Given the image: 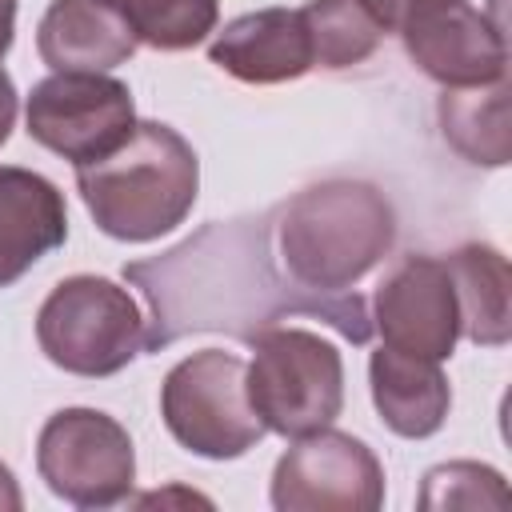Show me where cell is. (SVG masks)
I'll use <instances>...</instances> for the list:
<instances>
[{
	"mask_svg": "<svg viewBox=\"0 0 512 512\" xmlns=\"http://www.w3.org/2000/svg\"><path fill=\"white\" fill-rule=\"evenodd\" d=\"M508 76L476 88H444L436 116L444 140L468 160L484 168H504L512 156L508 132Z\"/></svg>",
	"mask_w": 512,
	"mask_h": 512,
	"instance_id": "17",
	"label": "cell"
},
{
	"mask_svg": "<svg viewBox=\"0 0 512 512\" xmlns=\"http://www.w3.org/2000/svg\"><path fill=\"white\" fill-rule=\"evenodd\" d=\"M36 468L52 496L76 508H108L132 492L136 452L120 420L100 408H60L36 440Z\"/></svg>",
	"mask_w": 512,
	"mask_h": 512,
	"instance_id": "7",
	"label": "cell"
},
{
	"mask_svg": "<svg viewBox=\"0 0 512 512\" xmlns=\"http://www.w3.org/2000/svg\"><path fill=\"white\" fill-rule=\"evenodd\" d=\"M300 12L312 40V64L332 72L364 64L384 36V28L372 20V12L360 0H312Z\"/></svg>",
	"mask_w": 512,
	"mask_h": 512,
	"instance_id": "18",
	"label": "cell"
},
{
	"mask_svg": "<svg viewBox=\"0 0 512 512\" xmlns=\"http://www.w3.org/2000/svg\"><path fill=\"white\" fill-rule=\"evenodd\" d=\"M456 308H460V336L484 348H500L512 336V272L500 248L492 244H464L444 256Z\"/></svg>",
	"mask_w": 512,
	"mask_h": 512,
	"instance_id": "16",
	"label": "cell"
},
{
	"mask_svg": "<svg viewBox=\"0 0 512 512\" xmlns=\"http://www.w3.org/2000/svg\"><path fill=\"white\" fill-rule=\"evenodd\" d=\"M392 240L396 212L364 180H324L276 208V256L304 292L352 288L388 256Z\"/></svg>",
	"mask_w": 512,
	"mask_h": 512,
	"instance_id": "2",
	"label": "cell"
},
{
	"mask_svg": "<svg viewBox=\"0 0 512 512\" xmlns=\"http://www.w3.org/2000/svg\"><path fill=\"white\" fill-rule=\"evenodd\" d=\"M360 4L372 12V20H376L380 28L400 32L404 24H412L416 16H424L428 8H436V4H444V0H360Z\"/></svg>",
	"mask_w": 512,
	"mask_h": 512,
	"instance_id": "21",
	"label": "cell"
},
{
	"mask_svg": "<svg viewBox=\"0 0 512 512\" xmlns=\"http://www.w3.org/2000/svg\"><path fill=\"white\" fill-rule=\"evenodd\" d=\"M24 120L36 144L80 168L128 140L136 128V104L128 84L108 72H52L32 84Z\"/></svg>",
	"mask_w": 512,
	"mask_h": 512,
	"instance_id": "8",
	"label": "cell"
},
{
	"mask_svg": "<svg viewBox=\"0 0 512 512\" xmlns=\"http://www.w3.org/2000/svg\"><path fill=\"white\" fill-rule=\"evenodd\" d=\"M412 64L444 88H476L508 76L504 32L468 0H444L400 28Z\"/></svg>",
	"mask_w": 512,
	"mask_h": 512,
	"instance_id": "11",
	"label": "cell"
},
{
	"mask_svg": "<svg viewBox=\"0 0 512 512\" xmlns=\"http://www.w3.org/2000/svg\"><path fill=\"white\" fill-rule=\"evenodd\" d=\"M208 60L244 84H284L316 68L300 8H260L228 20L208 44Z\"/></svg>",
	"mask_w": 512,
	"mask_h": 512,
	"instance_id": "12",
	"label": "cell"
},
{
	"mask_svg": "<svg viewBox=\"0 0 512 512\" xmlns=\"http://www.w3.org/2000/svg\"><path fill=\"white\" fill-rule=\"evenodd\" d=\"M160 416L172 440L204 460H236L268 432L248 404L244 360L220 348L192 352L164 376Z\"/></svg>",
	"mask_w": 512,
	"mask_h": 512,
	"instance_id": "6",
	"label": "cell"
},
{
	"mask_svg": "<svg viewBox=\"0 0 512 512\" xmlns=\"http://www.w3.org/2000/svg\"><path fill=\"white\" fill-rule=\"evenodd\" d=\"M76 188L104 236L144 244L184 224L200 192V160L176 128L136 120L116 152L76 168Z\"/></svg>",
	"mask_w": 512,
	"mask_h": 512,
	"instance_id": "3",
	"label": "cell"
},
{
	"mask_svg": "<svg viewBox=\"0 0 512 512\" xmlns=\"http://www.w3.org/2000/svg\"><path fill=\"white\" fill-rule=\"evenodd\" d=\"M384 468L376 452L336 428L296 436L272 468V508L280 512H376Z\"/></svg>",
	"mask_w": 512,
	"mask_h": 512,
	"instance_id": "9",
	"label": "cell"
},
{
	"mask_svg": "<svg viewBox=\"0 0 512 512\" xmlns=\"http://www.w3.org/2000/svg\"><path fill=\"white\" fill-rule=\"evenodd\" d=\"M368 384H372V404L380 420L408 440H424L440 432L452 392L436 360L404 356L396 348H380L368 360Z\"/></svg>",
	"mask_w": 512,
	"mask_h": 512,
	"instance_id": "15",
	"label": "cell"
},
{
	"mask_svg": "<svg viewBox=\"0 0 512 512\" xmlns=\"http://www.w3.org/2000/svg\"><path fill=\"white\" fill-rule=\"evenodd\" d=\"M420 508H508V484L488 464L452 460L424 476Z\"/></svg>",
	"mask_w": 512,
	"mask_h": 512,
	"instance_id": "20",
	"label": "cell"
},
{
	"mask_svg": "<svg viewBox=\"0 0 512 512\" xmlns=\"http://www.w3.org/2000/svg\"><path fill=\"white\" fill-rule=\"evenodd\" d=\"M152 304L148 348H164L188 332H232L252 340L280 316L308 312L328 320L352 344L372 336L360 296H324L296 284H280L268 260V228L260 220H216L156 260L124 268Z\"/></svg>",
	"mask_w": 512,
	"mask_h": 512,
	"instance_id": "1",
	"label": "cell"
},
{
	"mask_svg": "<svg viewBox=\"0 0 512 512\" xmlns=\"http://www.w3.org/2000/svg\"><path fill=\"white\" fill-rule=\"evenodd\" d=\"M108 4L140 44H152L160 52L196 48L208 40V32L220 20L216 0H100Z\"/></svg>",
	"mask_w": 512,
	"mask_h": 512,
	"instance_id": "19",
	"label": "cell"
},
{
	"mask_svg": "<svg viewBox=\"0 0 512 512\" xmlns=\"http://www.w3.org/2000/svg\"><path fill=\"white\" fill-rule=\"evenodd\" d=\"M12 32H16V0H0V60L12 48Z\"/></svg>",
	"mask_w": 512,
	"mask_h": 512,
	"instance_id": "24",
	"label": "cell"
},
{
	"mask_svg": "<svg viewBox=\"0 0 512 512\" xmlns=\"http://www.w3.org/2000/svg\"><path fill=\"white\" fill-rule=\"evenodd\" d=\"M132 28L100 0H52L36 48L52 72H108L136 52Z\"/></svg>",
	"mask_w": 512,
	"mask_h": 512,
	"instance_id": "14",
	"label": "cell"
},
{
	"mask_svg": "<svg viewBox=\"0 0 512 512\" xmlns=\"http://www.w3.org/2000/svg\"><path fill=\"white\" fill-rule=\"evenodd\" d=\"M24 508V496H20V484L12 476L8 464H0V512H20Z\"/></svg>",
	"mask_w": 512,
	"mask_h": 512,
	"instance_id": "23",
	"label": "cell"
},
{
	"mask_svg": "<svg viewBox=\"0 0 512 512\" xmlns=\"http://www.w3.org/2000/svg\"><path fill=\"white\" fill-rule=\"evenodd\" d=\"M376 332L384 348L420 360H448L460 340V308L448 264L436 256H404L372 300Z\"/></svg>",
	"mask_w": 512,
	"mask_h": 512,
	"instance_id": "10",
	"label": "cell"
},
{
	"mask_svg": "<svg viewBox=\"0 0 512 512\" xmlns=\"http://www.w3.org/2000/svg\"><path fill=\"white\" fill-rule=\"evenodd\" d=\"M12 124H16V88L12 76L0 68V144L12 136Z\"/></svg>",
	"mask_w": 512,
	"mask_h": 512,
	"instance_id": "22",
	"label": "cell"
},
{
	"mask_svg": "<svg viewBox=\"0 0 512 512\" xmlns=\"http://www.w3.org/2000/svg\"><path fill=\"white\" fill-rule=\"evenodd\" d=\"M144 332L128 288L88 272L60 280L36 312L40 352L72 376H112L128 368L144 348Z\"/></svg>",
	"mask_w": 512,
	"mask_h": 512,
	"instance_id": "5",
	"label": "cell"
},
{
	"mask_svg": "<svg viewBox=\"0 0 512 512\" xmlns=\"http://www.w3.org/2000/svg\"><path fill=\"white\" fill-rule=\"evenodd\" d=\"M244 364L248 404L276 436H308L328 428L344 408V360L308 328H264L252 336Z\"/></svg>",
	"mask_w": 512,
	"mask_h": 512,
	"instance_id": "4",
	"label": "cell"
},
{
	"mask_svg": "<svg viewBox=\"0 0 512 512\" xmlns=\"http://www.w3.org/2000/svg\"><path fill=\"white\" fill-rule=\"evenodd\" d=\"M68 236V208L40 172L0 164V288L16 284Z\"/></svg>",
	"mask_w": 512,
	"mask_h": 512,
	"instance_id": "13",
	"label": "cell"
}]
</instances>
